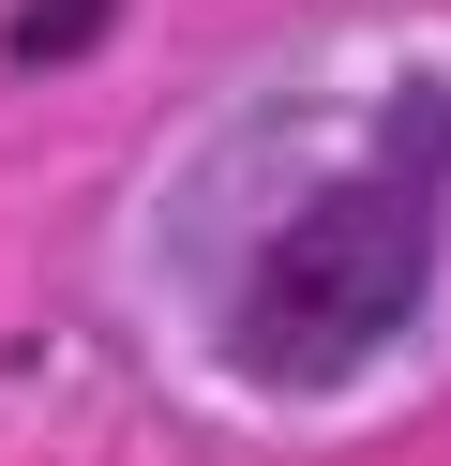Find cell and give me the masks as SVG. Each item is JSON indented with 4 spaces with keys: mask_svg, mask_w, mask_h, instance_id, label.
<instances>
[{
    "mask_svg": "<svg viewBox=\"0 0 451 466\" xmlns=\"http://www.w3.org/2000/svg\"><path fill=\"white\" fill-rule=\"evenodd\" d=\"M391 136H406V166H361V181L301 196V211L256 241L241 316H226V361L241 376L331 391V376H361L391 331H421V301H436V211H421V181L451 166V106L406 91Z\"/></svg>",
    "mask_w": 451,
    "mask_h": 466,
    "instance_id": "cell-1",
    "label": "cell"
},
{
    "mask_svg": "<svg viewBox=\"0 0 451 466\" xmlns=\"http://www.w3.org/2000/svg\"><path fill=\"white\" fill-rule=\"evenodd\" d=\"M106 15H120V0H30V15H15V61H76Z\"/></svg>",
    "mask_w": 451,
    "mask_h": 466,
    "instance_id": "cell-2",
    "label": "cell"
}]
</instances>
